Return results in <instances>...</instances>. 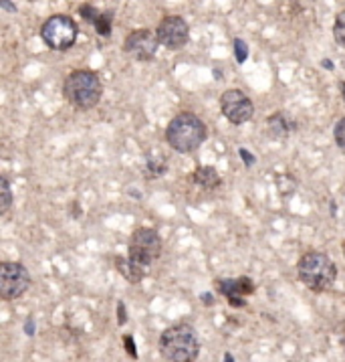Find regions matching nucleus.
<instances>
[{
	"label": "nucleus",
	"mask_w": 345,
	"mask_h": 362,
	"mask_svg": "<svg viewBox=\"0 0 345 362\" xmlns=\"http://www.w3.org/2000/svg\"><path fill=\"white\" fill-rule=\"evenodd\" d=\"M156 37H158L159 45H164L166 49H182L188 43L190 37V27L182 16L170 15L162 18V23L156 29Z\"/></svg>",
	"instance_id": "nucleus-9"
},
{
	"label": "nucleus",
	"mask_w": 345,
	"mask_h": 362,
	"mask_svg": "<svg viewBox=\"0 0 345 362\" xmlns=\"http://www.w3.org/2000/svg\"><path fill=\"white\" fill-rule=\"evenodd\" d=\"M166 170H168V164H166V160L162 158V156H154V154H147L145 156V174L150 178L164 176Z\"/></svg>",
	"instance_id": "nucleus-15"
},
{
	"label": "nucleus",
	"mask_w": 345,
	"mask_h": 362,
	"mask_svg": "<svg viewBox=\"0 0 345 362\" xmlns=\"http://www.w3.org/2000/svg\"><path fill=\"white\" fill-rule=\"evenodd\" d=\"M158 37L147 29L131 30L130 35L126 37V53H130L131 57H135L138 61H152L156 51H158Z\"/></svg>",
	"instance_id": "nucleus-10"
},
{
	"label": "nucleus",
	"mask_w": 345,
	"mask_h": 362,
	"mask_svg": "<svg viewBox=\"0 0 345 362\" xmlns=\"http://www.w3.org/2000/svg\"><path fill=\"white\" fill-rule=\"evenodd\" d=\"M79 27L69 15L49 16L41 27V37L44 45L53 51H67L77 41Z\"/></svg>",
	"instance_id": "nucleus-6"
},
{
	"label": "nucleus",
	"mask_w": 345,
	"mask_h": 362,
	"mask_svg": "<svg viewBox=\"0 0 345 362\" xmlns=\"http://www.w3.org/2000/svg\"><path fill=\"white\" fill-rule=\"evenodd\" d=\"M202 300H204V304H214V298L210 293H202Z\"/></svg>",
	"instance_id": "nucleus-27"
},
{
	"label": "nucleus",
	"mask_w": 345,
	"mask_h": 362,
	"mask_svg": "<svg viewBox=\"0 0 345 362\" xmlns=\"http://www.w3.org/2000/svg\"><path fill=\"white\" fill-rule=\"evenodd\" d=\"M341 89H344V98H345V83H341Z\"/></svg>",
	"instance_id": "nucleus-30"
},
{
	"label": "nucleus",
	"mask_w": 345,
	"mask_h": 362,
	"mask_svg": "<svg viewBox=\"0 0 345 362\" xmlns=\"http://www.w3.org/2000/svg\"><path fill=\"white\" fill-rule=\"evenodd\" d=\"M321 65H323L325 69H333V63H331V61H327V59H325V61H323Z\"/></svg>",
	"instance_id": "nucleus-28"
},
{
	"label": "nucleus",
	"mask_w": 345,
	"mask_h": 362,
	"mask_svg": "<svg viewBox=\"0 0 345 362\" xmlns=\"http://www.w3.org/2000/svg\"><path fill=\"white\" fill-rule=\"evenodd\" d=\"M128 322V316H126V305H123V302H119L117 304V324L119 326H123Z\"/></svg>",
	"instance_id": "nucleus-23"
},
{
	"label": "nucleus",
	"mask_w": 345,
	"mask_h": 362,
	"mask_svg": "<svg viewBox=\"0 0 345 362\" xmlns=\"http://www.w3.org/2000/svg\"><path fill=\"white\" fill-rule=\"evenodd\" d=\"M206 124L202 122L200 117L190 114V112H182L176 117H172V122L166 128V142L172 146L176 152H194L198 150L204 140H206Z\"/></svg>",
	"instance_id": "nucleus-3"
},
{
	"label": "nucleus",
	"mask_w": 345,
	"mask_h": 362,
	"mask_svg": "<svg viewBox=\"0 0 345 362\" xmlns=\"http://www.w3.org/2000/svg\"><path fill=\"white\" fill-rule=\"evenodd\" d=\"M224 362H234L232 361V354H224Z\"/></svg>",
	"instance_id": "nucleus-29"
},
{
	"label": "nucleus",
	"mask_w": 345,
	"mask_h": 362,
	"mask_svg": "<svg viewBox=\"0 0 345 362\" xmlns=\"http://www.w3.org/2000/svg\"><path fill=\"white\" fill-rule=\"evenodd\" d=\"M63 95L77 110L95 107L103 95V83H101L99 75L89 69H75L65 77Z\"/></svg>",
	"instance_id": "nucleus-2"
},
{
	"label": "nucleus",
	"mask_w": 345,
	"mask_h": 362,
	"mask_svg": "<svg viewBox=\"0 0 345 362\" xmlns=\"http://www.w3.org/2000/svg\"><path fill=\"white\" fill-rule=\"evenodd\" d=\"M218 291L229 300L232 308H245L246 296L255 293V281L250 277H236V279H216Z\"/></svg>",
	"instance_id": "nucleus-11"
},
{
	"label": "nucleus",
	"mask_w": 345,
	"mask_h": 362,
	"mask_svg": "<svg viewBox=\"0 0 345 362\" xmlns=\"http://www.w3.org/2000/svg\"><path fill=\"white\" fill-rule=\"evenodd\" d=\"M93 27L101 37H109L111 35V27H114V11H101L97 21L93 23Z\"/></svg>",
	"instance_id": "nucleus-16"
},
{
	"label": "nucleus",
	"mask_w": 345,
	"mask_h": 362,
	"mask_svg": "<svg viewBox=\"0 0 345 362\" xmlns=\"http://www.w3.org/2000/svg\"><path fill=\"white\" fill-rule=\"evenodd\" d=\"M267 128H269V134L271 138H277V140H283L287 138L291 132L295 130L293 122L285 117V114H273V116L267 119Z\"/></svg>",
	"instance_id": "nucleus-13"
},
{
	"label": "nucleus",
	"mask_w": 345,
	"mask_h": 362,
	"mask_svg": "<svg viewBox=\"0 0 345 362\" xmlns=\"http://www.w3.org/2000/svg\"><path fill=\"white\" fill-rule=\"evenodd\" d=\"M159 352L170 362H194L200 352V340L190 324H176L159 336Z\"/></svg>",
	"instance_id": "nucleus-1"
},
{
	"label": "nucleus",
	"mask_w": 345,
	"mask_h": 362,
	"mask_svg": "<svg viewBox=\"0 0 345 362\" xmlns=\"http://www.w3.org/2000/svg\"><path fill=\"white\" fill-rule=\"evenodd\" d=\"M0 6H2V8H8V13H15L16 11V4H13V2H6V0H2V2H0Z\"/></svg>",
	"instance_id": "nucleus-25"
},
{
	"label": "nucleus",
	"mask_w": 345,
	"mask_h": 362,
	"mask_svg": "<svg viewBox=\"0 0 345 362\" xmlns=\"http://www.w3.org/2000/svg\"><path fill=\"white\" fill-rule=\"evenodd\" d=\"M220 110L222 116L234 126H243L255 114V105L250 98L241 89H226L220 98Z\"/></svg>",
	"instance_id": "nucleus-8"
},
{
	"label": "nucleus",
	"mask_w": 345,
	"mask_h": 362,
	"mask_svg": "<svg viewBox=\"0 0 345 362\" xmlns=\"http://www.w3.org/2000/svg\"><path fill=\"white\" fill-rule=\"evenodd\" d=\"M30 286L29 269L18 261H4L0 265V298L11 302L27 293Z\"/></svg>",
	"instance_id": "nucleus-7"
},
{
	"label": "nucleus",
	"mask_w": 345,
	"mask_h": 362,
	"mask_svg": "<svg viewBox=\"0 0 345 362\" xmlns=\"http://www.w3.org/2000/svg\"><path fill=\"white\" fill-rule=\"evenodd\" d=\"M159 253H162V239L156 229L140 227L133 231L130 237V245H128V259L135 267L147 272L150 265L159 257Z\"/></svg>",
	"instance_id": "nucleus-5"
},
{
	"label": "nucleus",
	"mask_w": 345,
	"mask_h": 362,
	"mask_svg": "<svg viewBox=\"0 0 345 362\" xmlns=\"http://www.w3.org/2000/svg\"><path fill=\"white\" fill-rule=\"evenodd\" d=\"M335 142H337V146L339 148H345V116L335 124Z\"/></svg>",
	"instance_id": "nucleus-21"
},
{
	"label": "nucleus",
	"mask_w": 345,
	"mask_h": 362,
	"mask_svg": "<svg viewBox=\"0 0 345 362\" xmlns=\"http://www.w3.org/2000/svg\"><path fill=\"white\" fill-rule=\"evenodd\" d=\"M238 154H241V158L245 160L246 166H253V164H255V158H253V154H250L248 150H245V148H241V150H238Z\"/></svg>",
	"instance_id": "nucleus-24"
},
{
	"label": "nucleus",
	"mask_w": 345,
	"mask_h": 362,
	"mask_svg": "<svg viewBox=\"0 0 345 362\" xmlns=\"http://www.w3.org/2000/svg\"><path fill=\"white\" fill-rule=\"evenodd\" d=\"M25 330H27V334H29V336H32V332H35V322H32V318L27 320V324H25Z\"/></svg>",
	"instance_id": "nucleus-26"
},
{
	"label": "nucleus",
	"mask_w": 345,
	"mask_h": 362,
	"mask_svg": "<svg viewBox=\"0 0 345 362\" xmlns=\"http://www.w3.org/2000/svg\"><path fill=\"white\" fill-rule=\"evenodd\" d=\"M190 180L194 182V185H198L202 189L206 190H212L216 187H220V174L216 173V168L212 166H200V168H196L194 174L190 176Z\"/></svg>",
	"instance_id": "nucleus-12"
},
{
	"label": "nucleus",
	"mask_w": 345,
	"mask_h": 362,
	"mask_svg": "<svg viewBox=\"0 0 345 362\" xmlns=\"http://www.w3.org/2000/svg\"><path fill=\"white\" fill-rule=\"evenodd\" d=\"M234 57L238 63H245L248 59V45L243 39H234Z\"/></svg>",
	"instance_id": "nucleus-20"
},
{
	"label": "nucleus",
	"mask_w": 345,
	"mask_h": 362,
	"mask_svg": "<svg viewBox=\"0 0 345 362\" xmlns=\"http://www.w3.org/2000/svg\"><path fill=\"white\" fill-rule=\"evenodd\" d=\"M0 197H2L0 199V215H4L13 204V190H11V185H8L6 178L0 180Z\"/></svg>",
	"instance_id": "nucleus-17"
},
{
	"label": "nucleus",
	"mask_w": 345,
	"mask_h": 362,
	"mask_svg": "<svg viewBox=\"0 0 345 362\" xmlns=\"http://www.w3.org/2000/svg\"><path fill=\"white\" fill-rule=\"evenodd\" d=\"M344 249H345V245H344Z\"/></svg>",
	"instance_id": "nucleus-31"
},
{
	"label": "nucleus",
	"mask_w": 345,
	"mask_h": 362,
	"mask_svg": "<svg viewBox=\"0 0 345 362\" xmlns=\"http://www.w3.org/2000/svg\"><path fill=\"white\" fill-rule=\"evenodd\" d=\"M115 265H117L119 274L126 277L128 281H131V284H140V281L145 277V274H147V272H144V269L135 267L128 257H115Z\"/></svg>",
	"instance_id": "nucleus-14"
},
{
	"label": "nucleus",
	"mask_w": 345,
	"mask_h": 362,
	"mask_svg": "<svg viewBox=\"0 0 345 362\" xmlns=\"http://www.w3.org/2000/svg\"><path fill=\"white\" fill-rule=\"evenodd\" d=\"M333 37L335 41L345 47V11H341L337 18H335V25H333Z\"/></svg>",
	"instance_id": "nucleus-18"
},
{
	"label": "nucleus",
	"mask_w": 345,
	"mask_h": 362,
	"mask_svg": "<svg viewBox=\"0 0 345 362\" xmlns=\"http://www.w3.org/2000/svg\"><path fill=\"white\" fill-rule=\"evenodd\" d=\"M79 15L83 16L85 21H89V23H95V21H97V16L101 15V11L99 8H95L93 4L85 2V4H81V6H79Z\"/></svg>",
	"instance_id": "nucleus-19"
},
{
	"label": "nucleus",
	"mask_w": 345,
	"mask_h": 362,
	"mask_svg": "<svg viewBox=\"0 0 345 362\" xmlns=\"http://www.w3.org/2000/svg\"><path fill=\"white\" fill-rule=\"evenodd\" d=\"M123 344H126V352L130 354L131 358H138V350H135L133 336H123Z\"/></svg>",
	"instance_id": "nucleus-22"
},
{
	"label": "nucleus",
	"mask_w": 345,
	"mask_h": 362,
	"mask_svg": "<svg viewBox=\"0 0 345 362\" xmlns=\"http://www.w3.org/2000/svg\"><path fill=\"white\" fill-rule=\"evenodd\" d=\"M297 274L303 284L313 291H325L337 279V265L323 251H309L297 263Z\"/></svg>",
	"instance_id": "nucleus-4"
}]
</instances>
